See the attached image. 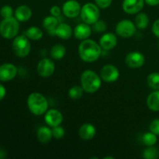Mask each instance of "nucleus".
I'll return each mask as SVG.
<instances>
[{"mask_svg":"<svg viewBox=\"0 0 159 159\" xmlns=\"http://www.w3.org/2000/svg\"><path fill=\"white\" fill-rule=\"evenodd\" d=\"M16 17L3 19L0 23V34L6 39L15 38L20 30V23Z\"/></svg>","mask_w":159,"mask_h":159,"instance_id":"20e7f679","label":"nucleus"},{"mask_svg":"<svg viewBox=\"0 0 159 159\" xmlns=\"http://www.w3.org/2000/svg\"><path fill=\"white\" fill-rule=\"evenodd\" d=\"M27 107L30 112L35 116H42L48 110V100L40 93H32L28 96Z\"/></svg>","mask_w":159,"mask_h":159,"instance_id":"7ed1b4c3","label":"nucleus"},{"mask_svg":"<svg viewBox=\"0 0 159 159\" xmlns=\"http://www.w3.org/2000/svg\"><path fill=\"white\" fill-rule=\"evenodd\" d=\"M125 63L130 68H140L145 63V57L139 51H131L126 56Z\"/></svg>","mask_w":159,"mask_h":159,"instance_id":"9b49d317","label":"nucleus"},{"mask_svg":"<svg viewBox=\"0 0 159 159\" xmlns=\"http://www.w3.org/2000/svg\"><path fill=\"white\" fill-rule=\"evenodd\" d=\"M84 89L82 85H74L68 90V96L70 99L77 100L81 99L84 94Z\"/></svg>","mask_w":159,"mask_h":159,"instance_id":"cd10ccee","label":"nucleus"},{"mask_svg":"<svg viewBox=\"0 0 159 159\" xmlns=\"http://www.w3.org/2000/svg\"><path fill=\"white\" fill-rule=\"evenodd\" d=\"M64 116L61 112L56 109L48 110L44 113V121L50 127H54L61 125L63 122Z\"/></svg>","mask_w":159,"mask_h":159,"instance_id":"f8f14e48","label":"nucleus"},{"mask_svg":"<svg viewBox=\"0 0 159 159\" xmlns=\"http://www.w3.org/2000/svg\"><path fill=\"white\" fill-rule=\"evenodd\" d=\"M53 138L56 140H60L65 137V130L61 126H57V127H52Z\"/></svg>","mask_w":159,"mask_h":159,"instance_id":"7c9ffc66","label":"nucleus"},{"mask_svg":"<svg viewBox=\"0 0 159 159\" xmlns=\"http://www.w3.org/2000/svg\"><path fill=\"white\" fill-rule=\"evenodd\" d=\"M49 126H42L37 131V138L41 144H48L53 138L52 129Z\"/></svg>","mask_w":159,"mask_h":159,"instance_id":"aec40b11","label":"nucleus"},{"mask_svg":"<svg viewBox=\"0 0 159 159\" xmlns=\"http://www.w3.org/2000/svg\"><path fill=\"white\" fill-rule=\"evenodd\" d=\"M150 19L148 15L145 12H140L137 14L134 19V23L137 28L139 30H145L148 26Z\"/></svg>","mask_w":159,"mask_h":159,"instance_id":"b1692460","label":"nucleus"},{"mask_svg":"<svg viewBox=\"0 0 159 159\" xmlns=\"http://www.w3.org/2000/svg\"><path fill=\"white\" fill-rule=\"evenodd\" d=\"M116 34L123 38L132 37L137 31V26L134 22L130 20H122L118 22L115 27Z\"/></svg>","mask_w":159,"mask_h":159,"instance_id":"0eeeda50","label":"nucleus"},{"mask_svg":"<svg viewBox=\"0 0 159 159\" xmlns=\"http://www.w3.org/2000/svg\"><path fill=\"white\" fill-rule=\"evenodd\" d=\"M104 159H114V157H112V156L104 157Z\"/></svg>","mask_w":159,"mask_h":159,"instance_id":"58836bf2","label":"nucleus"},{"mask_svg":"<svg viewBox=\"0 0 159 159\" xmlns=\"http://www.w3.org/2000/svg\"><path fill=\"white\" fill-rule=\"evenodd\" d=\"M99 75L102 81L108 83H112L118 80L120 77V71L115 65L107 64L102 68Z\"/></svg>","mask_w":159,"mask_h":159,"instance_id":"1a4fd4ad","label":"nucleus"},{"mask_svg":"<svg viewBox=\"0 0 159 159\" xmlns=\"http://www.w3.org/2000/svg\"><path fill=\"white\" fill-rule=\"evenodd\" d=\"M18 73L16 67L11 63H5L0 65V81L9 82L16 78Z\"/></svg>","mask_w":159,"mask_h":159,"instance_id":"4468645a","label":"nucleus"},{"mask_svg":"<svg viewBox=\"0 0 159 159\" xmlns=\"http://www.w3.org/2000/svg\"><path fill=\"white\" fill-rule=\"evenodd\" d=\"M59 20L58 18L55 16H48L45 17L43 20V23H42V26H43V29L45 30L48 31L50 34H53V32L54 31V30L57 28V26L59 24Z\"/></svg>","mask_w":159,"mask_h":159,"instance_id":"4be33fe9","label":"nucleus"},{"mask_svg":"<svg viewBox=\"0 0 159 159\" xmlns=\"http://www.w3.org/2000/svg\"><path fill=\"white\" fill-rule=\"evenodd\" d=\"M66 48H65L63 44L57 43V44H54V46L51 48L50 55H51V58H52L53 60L59 61L61 60V59L65 57V54H66Z\"/></svg>","mask_w":159,"mask_h":159,"instance_id":"5701e85b","label":"nucleus"},{"mask_svg":"<svg viewBox=\"0 0 159 159\" xmlns=\"http://www.w3.org/2000/svg\"><path fill=\"white\" fill-rule=\"evenodd\" d=\"M82 10V6L77 0H67L62 6V12L68 18H76Z\"/></svg>","mask_w":159,"mask_h":159,"instance_id":"9d476101","label":"nucleus"},{"mask_svg":"<svg viewBox=\"0 0 159 159\" xmlns=\"http://www.w3.org/2000/svg\"><path fill=\"white\" fill-rule=\"evenodd\" d=\"M152 31L154 35L159 38V19L155 20L152 26Z\"/></svg>","mask_w":159,"mask_h":159,"instance_id":"c9c22d12","label":"nucleus"},{"mask_svg":"<svg viewBox=\"0 0 159 159\" xmlns=\"http://www.w3.org/2000/svg\"><path fill=\"white\" fill-rule=\"evenodd\" d=\"M102 81L100 75L91 69L85 70L80 77L81 85L84 91L89 94L99 91L102 85Z\"/></svg>","mask_w":159,"mask_h":159,"instance_id":"f03ea898","label":"nucleus"},{"mask_svg":"<svg viewBox=\"0 0 159 159\" xmlns=\"http://www.w3.org/2000/svg\"><path fill=\"white\" fill-rule=\"evenodd\" d=\"M147 84L152 90H159V72H152L148 75Z\"/></svg>","mask_w":159,"mask_h":159,"instance_id":"a878e982","label":"nucleus"},{"mask_svg":"<svg viewBox=\"0 0 159 159\" xmlns=\"http://www.w3.org/2000/svg\"><path fill=\"white\" fill-rule=\"evenodd\" d=\"M93 29L89 24L85 23H82L78 24L73 30V35L76 39L79 40H84L89 39L91 36Z\"/></svg>","mask_w":159,"mask_h":159,"instance_id":"dca6fc26","label":"nucleus"},{"mask_svg":"<svg viewBox=\"0 0 159 159\" xmlns=\"http://www.w3.org/2000/svg\"><path fill=\"white\" fill-rule=\"evenodd\" d=\"M6 89L2 85L0 84V100L4 99V97L6 96Z\"/></svg>","mask_w":159,"mask_h":159,"instance_id":"4c0bfd02","label":"nucleus"},{"mask_svg":"<svg viewBox=\"0 0 159 159\" xmlns=\"http://www.w3.org/2000/svg\"><path fill=\"white\" fill-rule=\"evenodd\" d=\"M144 2L150 6H157L159 5V0H144Z\"/></svg>","mask_w":159,"mask_h":159,"instance_id":"e433bc0d","label":"nucleus"},{"mask_svg":"<svg viewBox=\"0 0 159 159\" xmlns=\"http://www.w3.org/2000/svg\"><path fill=\"white\" fill-rule=\"evenodd\" d=\"M102 51V49L99 43L89 38L82 40L78 48L79 57L86 63L96 61L100 57Z\"/></svg>","mask_w":159,"mask_h":159,"instance_id":"f257e3e1","label":"nucleus"},{"mask_svg":"<svg viewBox=\"0 0 159 159\" xmlns=\"http://www.w3.org/2000/svg\"><path fill=\"white\" fill-rule=\"evenodd\" d=\"M25 35L31 40H40L43 36V30L38 26H33L28 28L25 32Z\"/></svg>","mask_w":159,"mask_h":159,"instance_id":"393cba45","label":"nucleus"},{"mask_svg":"<svg viewBox=\"0 0 159 159\" xmlns=\"http://www.w3.org/2000/svg\"><path fill=\"white\" fill-rule=\"evenodd\" d=\"M55 64L52 58L48 57L42 58L38 62L37 66V71L39 75L42 78H49L55 71Z\"/></svg>","mask_w":159,"mask_h":159,"instance_id":"6e6552de","label":"nucleus"},{"mask_svg":"<svg viewBox=\"0 0 159 159\" xmlns=\"http://www.w3.org/2000/svg\"><path fill=\"white\" fill-rule=\"evenodd\" d=\"M149 130L151 132L159 136V119H155L149 124Z\"/></svg>","mask_w":159,"mask_h":159,"instance_id":"473e14b6","label":"nucleus"},{"mask_svg":"<svg viewBox=\"0 0 159 159\" xmlns=\"http://www.w3.org/2000/svg\"><path fill=\"white\" fill-rule=\"evenodd\" d=\"M146 103L151 111L159 112V90H153L148 96Z\"/></svg>","mask_w":159,"mask_h":159,"instance_id":"412c9836","label":"nucleus"},{"mask_svg":"<svg viewBox=\"0 0 159 159\" xmlns=\"http://www.w3.org/2000/svg\"><path fill=\"white\" fill-rule=\"evenodd\" d=\"M142 142L147 147L149 146H155L158 141V136L152 132H146L142 135Z\"/></svg>","mask_w":159,"mask_h":159,"instance_id":"bb28decb","label":"nucleus"},{"mask_svg":"<svg viewBox=\"0 0 159 159\" xmlns=\"http://www.w3.org/2000/svg\"><path fill=\"white\" fill-rule=\"evenodd\" d=\"M117 37L113 33H105L99 38V43L102 50L110 51L117 45Z\"/></svg>","mask_w":159,"mask_h":159,"instance_id":"2eb2a0df","label":"nucleus"},{"mask_svg":"<svg viewBox=\"0 0 159 159\" xmlns=\"http://www.w3.org/2000/svg\"><path fill=\"white\" fill-rule=\"evenodd\" d=\"M50 13H51V15L53 16L59 18V17L61 16L62 9H61L60 6H56L55 5V6H51V8L50 9Z\"/></svg>","mask_w":159,"mask_h":159,"instance_id":"f704fd0d","label":"nucleus"},{"mask_svg":"<svg viewBox=\"0 0 159 159\" xmlns=\"http://www.w3.org/2000/svg\"><path fill=\"white\" fill-rule=\"evenodd\" d=\"M113 0H95V3L99 9H107L112 5Z\"/></svg>","mask_w":159,"mask_h":159,"instance_id":"72a5a7b5","label":"nucleus"},{"mask_svg":"<svg viewBox=\"0 0 159 159\" xmlns=\"http://www.w3.org/2000/svg\"><path fill=\"white\" fill-rule=\"evenodd\" d=\"M142 157L145 159H156L159 157V150L155 146H149L143 152Z\"/></svg>","mask_w":159,"mask_h":159,"instance_id":"c85d7f7f","label":"nucleus"},{"mask_svg":"<svg viewBox=\"0 0 159 159\" xmlns=\"http://www.w3.org/2000/svg\"><path fill=\"white\" fill-rule=\"evenodd\" d=\"M96 134V128L93 124L85 123L79 129V136L84 141H90L93 139Z\"/></svg>","mask_w":159,"mask_h":159,"instance_id":"f3484780","label":"nucleus"},{"mask_svg":"<svg viewBox=\"0 0 159 159\" xmlns=\"http://www.w3.org/2000/svg\"><path fill=\"white\" fill-rule=\"evenodd\" d=\"M32 9L26 5H21L16 9L14 15L20 22L28 21L32 17Z\"/></svg>","mask_w":159,"mask_h":159,"instance_id":"6ab92c4d","label":"nucleus"},{"mask_svg":"<svg viewBox=\"0 0 159 159\" xmlns=\"http://www.w3.org/2000/svg\"><path fill=\"white\" fill-rule=\"evenodd\" d=\"M93 31L96 33H103L107 30V24L105 21L102 20H99L92 25Z\"/></svg>","mask_w":159,"mask_h":159,"instance_id":"c756f323","label":"nucleus"},{"mask_svg":"<svg viewBox=\"0 0 159 159\" xmlns=\"http://www.w3.org/2000/svg\"><path fill=\"white\" fill-rule=\"evenodd\" d=\"M80 17L82 22L93 25L100 17V10L96 3L87 2L82 6Z\"/></svg>","mask_w":159,"mask_h":159,"instance_id":"423d86ee","label":"nucleus"},{"mask_svg":"<svg viewBox=\"0 0 159 159\" xmlns=\"http://www.w3.org/2000/svg\"><path fill=\"white\" fill-rule=\"evenodd\" d=\"M0 14L3 19L12 17L14 14L13 9L10 6H4L0 9Z\"/></svg>","mask_w":159,"mask_h":159,"instance_id":"2f4dec72","label":"nucleus"},{"mask_svg":"<svg viewBox=\"0 0 159 159\" xmlns=\"http://www.w3.org/2000/svg\"><path fill=\"white\" fill-rule=\"evenodd\" d=\"M144 0H124L122 9L129 15H135L141 12L144 7Z\"/></svg>","mask_w":159,"mask_h":159,"instance_id":"ddd939ff","label":"nucleus"},{"mask_svg":"<svg viewBox=\"0 0 159 159\" xmlns=\"http://www.w3.org/2000/svg\"><path fill=\"white\" fill-rule=\"evenodd\" d=\"M52 34L62 40H68L73 36V29L67 23H60Z\"/></svg>","mask_w":159,"mask_h":159,"instance_id":"a211bd4d","label":"nucleus"},{"mask_svg":"<svg viewBox=\"0 0 159 159\" xmlns=\"http://www.w3.org/2000/svg\"><path fill=\"white\" fill-rule=\"evenodd\" d=\"M12 51L19 57H26L30 54L31 43L26 35L16 36L12 43Z\"/></svg>","mask_w":159,"mask_h":159,"instance_id":"39448f33","label":"nucleus"}]
</instances>
